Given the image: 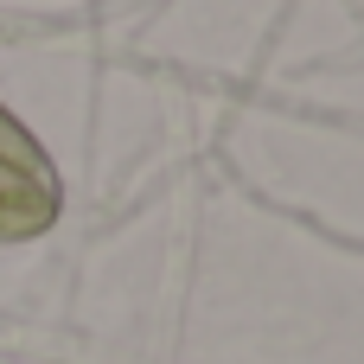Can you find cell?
Segmentation results:
<instances>
[{
	"label": "cell",
	"instance_id": "cell-1",
	"mask_svg": "<svg viewBox=\"0 0 364 364\" xmlns=\"http://www.w3.org/2000/svg\"><path fill=\"white\" fill-rule=\"evenodd\" d=\"M0 160H6L13 173H26V179H38V186H45V160H38L32 134H26L13 115H0Z\"/></svg>",
	"mask_w": 364,
	"mask_h": 364
},
{
	"label": "cell",
	"instance_id": "cell-2",
	"mask_svg": "<svg viewBox=\"0 0 364 364\" xmlns=\"http://www.w3.org/2000/svg\"><path fill=\"white\" fill-rule=\"evenodd\" d=\"M13 198H45V186L26 179V173H13V166L0 160V205H13Z\"/></svg>",
	"mask_w": 364,
	"mask_h": 364
},
{
	"label": "cell",
	"instance_id": "cell-3",
	"mask_svg": "<svg viewBox=\"0 0 364 364\" xmlns=\"http://www.w3.org/2000/svg\"><path fill=\"white\" fill-rule=\"evenodd\" d=\"M38 224H45V218H19L13 205H0V230H38Z\"/></svg>",
	"mask_w": 364,
	"mask_h": 364
}]
</instances>
